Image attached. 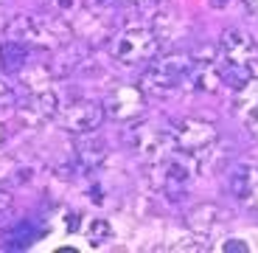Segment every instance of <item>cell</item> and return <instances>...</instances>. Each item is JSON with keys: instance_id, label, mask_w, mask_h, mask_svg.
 Instances as JSON below:
<instances>
[{"instance_id": "cell-1", "label": "cell", "mask_w": 258, "mask_h": 253, "mask_svg": "<svg viewBox=\"0 0 258 253\" xmlns=\"http://www.w3.org/2000/svg\"><path fill=\"white\" fill-rule=\"evenodd\" d=\"M6 37L42 51H59L73 42V28L62 14H14L6 23Z\"/></svg>"}, {"instance_id": "cell-2", "label": "cell", "mask_w": 258, "mask_h": 253, "mask_svg": "<svg viewBox=\"0 0 258 253\" xmlns=\"http://www.w3.org/2000/svg\"><path fill=\"white\" fill-rule=\"evenodd\" d=\"M258 59V42L241 28H227L219 39V65L222 76L233 90H239L247 79H252V65Z\"/></svg>"}, {"instance_id": "cell-3", "label": "cell", "mask_w": 258, "mask_h": 253, "mask_svg": "<svg viewBox=\"0 0 258 253\" xmlns=\"http://www.w3.org/2000/svg\"><path fill=\"white\" fill-rule=\"evenodd\" d=\"M191 71H194V57L191 54H168L163 59H155L149 71L143 73L141 84L143 90L152 96H171L191 82Z\"/></svg>"}, {"instance_id": "cell-4", "label": "cell", "mask_w": 258, "mask_h": 253, "mask_svg": "<svg viewBox=\"0 0 258 253\" xmlns=\"http://www.w3.org/2000/svg\"><path fill=\"white\" fill-rule=\"evenodd\" d=\"M152 166V183L168 194H177L188 183L194 180V175L200 172V163L191 152H182V149H174L171 155H166L163 161L157 163H149Z\"/></svg>"}, {"instance_id": "cell-5", "label": "cell", "mask_w": 258, "mask_h": 253, "mask_svg": "<svg viewBox=\"0 0 258 253\" xmlns=\"http://www.w3.org/2000/svg\"><path fill=\"white\" fill-rule=\"evenodd\" d=\"M112 57L123 65H143L152 62L160 51V37L152 28H126L112 39Z\"/></svg>"}, {"instance_id": "cell-6", "label": "cell", "mask_w": 258, "mask_h": 253, "mask_svg": "<svg viewBox=\"0 0 258 253\" xmlns=\"http://www.w3.org/2000/svg\"><path fill=\"white\" fill-rule=\"evenodd\" d=\"M129 143L135 146V152L149 163H157L163 161L166 155L177 149V141H174V130H160L155 124H138L129 130Z\"/></svg>"}, {"instance_id": "cell-7", "label": "cell", "mask_w": 258, "mask_h": 253, "mask_svg": "<svg viewBox=\"0 0 258 253\" xmlns=\"http://www.w3.org/2000/svg\"><path fill=\"white\" fill-rule=\"evenodd\" d=\"M104 116H107L104 104L79 98V102L64 104L62 110L56 113L53 121H56L64 132H73V135H90V132H96L98 127H101Z\"/></svg>"}, {"instance_id": "cell-8", "label": "cell", "mask_w": 258, "mask_h": 253, "mask_svg": "<svg viewBox=\"0 0 258 253\" xmlns=\"http://www.w3.org/2000/svg\"><path fill=\"white\" fill-rule=\"evenodd\" d=\"M174 141L177 149L182 152H202L208 146L219 141V132L211 121H200V118H185L174 127Z\"/></svg>"}, {"instance_id": "cell-9", "label": "cell", "mask_w": 258, "mask_h": 253, "mask_svg": "<svg viewBox=\"0 0 258 253\" xmlns=\"http://www.w3.org/2000/svg\"><path fill=\"white\" fill-rule=\"evenodd\" d=\"M227 188L241 206L258 211V166L252 163H236L227 175Z\"/></svg>"}, {"instance_id": "cell-10", "label": "cell", "mask_w": 258, "mask_h": 253, "mask_svg": "<svg viewBox=\"0 0 258 253\" xmlns=\"http://www.w3.org/2000/svg\"><path fill=\"white\" fill-rule=\"evenodd\" d=\"M104 110L107 116L118 118V121H126V118H135L143 113V87H135V84H121L107 96L104 102Z\"/></svg>"}, {"instance_id": "cell-11", "label": "cell", "mask_w": 258, "mask_h": 253, "mask_svg": "<svg viewBox=\"0 0 258 253\" xmlns=\"http://www.w3.org/2000/svg\"><path fill=\"white\" fill-rule=\"evenodd\" d=\"M31 59V45L17 42V39H3L0 42V71L3 73H23Z\"/></svg>"}, {"instance_id": "cell-12", "label": "cell", "mask_w": 258, "mask_h": 253, "mask_svg": "<svg viewBox=\"0 0 258 253\" xmlns=\"http://www.w3.org/2000/svg\"><path fill=\"white\" fill-rule=\"evenodd\" d=\"M185 220H188L191 231H197V234H211L213 228L225 220V211L219 206H213V203H200V206H194L188 211Z\"/></svg>"}, {"instance_id": "cell-13", "label": "cell", "mask_w": 258, "mask_h": 253, "mask_svg": "<svg viewBox=\"0 0 258 253\" xmlns=\"http://www.w3.org/2000/svg\"><path fill=\"white\" fill-rule=\"evenodd\" d=\"M233 113L247 124L258 116V76L247 79L236 90V96H233Z\"/></svg>"}, {"instance_id": "cell-14", "label": "cell", "mask_w": 258, "mask_h": 253, "mask_svg": "<svg viewBox=\"0 0 258 253\" xmlns=\"http://www.w3.org/2000/svg\"><path fill=\"white\" fill-rule=\"evenodd\" d=\"M26 113H31L34 118H39V121H45V118H56L59 113V96L48 87V90H37L31 98H28L26 104Z\"/></svg>"}, {"instance_id": "cell-15", "label": "cell", "mask_w": 258, "mask_h": 253, "mask_svg": "<svg viewBox=\"0 0 258 253\" xmlns=\"http://www.w3.org/2000/svg\"><path fill=\"white\" fill-rule=\"evenodd\" d=\"M104 158H107V152H104V146L96 143V141H84V143L76 146V161H79V166H82L84 172H96V169L104 163Z\"/></svg>"}, {"instance_id": "cell-16", "label": "cell", "mask_w": 258, "mask_h": 253, "mask_svg": "<svg viewBox=\"0 0 258 253\" xmlns=\"http://www.w3.org/2000/svg\"><path fill=\"white\" fill-rule=\"evenodd\" d=\"M82 234H84V239L90 242V245H104V242L112 236V228H110V222L107 220H98V217H87L84 220V225H82Z\"/></svg>"}, {"instance_id": "cell-17", "label": "cell", "mask_w": 258, "mask_h": 253, "mask_svg": "<svg viewBox=\"0 0 258 253\" xmlns=\"http://www.w3.org/2000/svg\"><path fill=\"white\" fill-rule=\"evenodd\" d=\"M45 3L56 14H62V17H64V14H71L73 9H79V0H45Z\"/></svg>"}, {"instance_id": "cell-18", "label": "cell", "mask_w": 258, "mask_h": 253, "mask_svg": "<svg viewBox=\"0 0 258 253\" xmlns=\"http://www.w3.org/2000/svg\"><path fill=\"white\" fill-rule=\"evenodd\" d=\"M12 98H14V90L9 87L6 82H3V79H0V110H3V107H9V104H12Z\"/></svg>"}, {"instance_id": "cell-19", "label": "cell", "mask_w": 258, "mask_h": 253, "mask_svg": "<svg viewBox=\"0 0 258 253\" xmlns=\"http://www.w3.org/2000/svg\"><path fill=\"white\" fill-rule=\"evenodd\" d=\"M87 6H90V9H96V12L101 14V12H107V9L118 6V0H87Z\"/></svg>"}, {"instance_id": "cell-20", "label": "cell", "mask_w": 258, "mask_h": 253, "mask_svg": "<svg viewBox=\"0 0 258 253\" xmlns=\"http://www.w3.org/2000/svg\"><path fill=\"white\" fill-rule=\"evenodd\" d=\"M222 250H241V253H244V250H250V247H247L241 239H227L225 245H222Z\"/></svg>"}, {"instance_id": "cell-21", "label": "cell", "mask_w": 258, "mask_h": 253, "mask_svg": "<svg viewBox=\"0 0 258 253\" xmlns=\"http://www.w3.org/2000/svg\"><path fill=\"white\" fill-rule=\"evenodd\" d=\"M9 208H12V197H9V191L0 188V214H6Z\"/></svg>"}, {"instance_id": "cell-22", "label": "cell", "mask_w": 258, "mask_h": 253, "mask_svg": "<svg viewBox=\"0 0 258 253\" xmlns=\"http://www.w3.org/2000/svg\"><path fill=\"white\" fill-rule=\"evenodd\" d=\"M244 6H247V12H250L252 17H258V0H244Z\"/></svg>"}, {"instance_id": "cell-23", "label": "cell", "mask_w": 258, "mask_h": 253, "mask_svg": "<svg viewBox=\"0 0 258 253\" xmlns=\"http://www.w3.org/2000/svg\"><path fill=\"white\" fill-rule=\"evenodd\" d=\"M250 130H252V135L258 138V116H255V118H252V121H250Z\"/></svg>"}, {"instance_id": "cell-24", "label": "cell", "mask_w": 258, "mask_h": 253, "mask_svg": "<svg viewBox=\"0 0 258 253\" xmlns=\"http://www.w3.org/2000/svg\"><path fill=\"white\" fill-rule=\"evenodd\" d=\"M129 3H138V6H143V3H152V0H129Z\"/></svg>"}, {"instance_id": "cell-25", "label": "cell", "mask_w": 258, "mask_h": 253, "mask_svg": "<svg viewBox=\"0 0 258 253\" xmlns=\"http://www.w3.org/2000/svg\"><path fill=\"white\" fill-rule=\"evenodd\" d=\"M3 28H6V26H3V23H0V31H3Z\"/></svg>"}, {"instance_id": "cell-26", "label": "cell", "mask_w": 258, "mask_h": 253, "mask_svg": "<svg viewBox=\"0 0 258 253\" xmlns=\"http://www.w3.org/2000/svg\"><path fill=\"white\" fill-rule=\"evenodd\" d=\"M0 3H6V0H0Z\"/></svg>"}]
</instances>
